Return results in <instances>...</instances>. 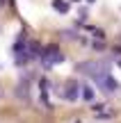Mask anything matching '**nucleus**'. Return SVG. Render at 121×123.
I'll return each mask as SVG.
<instances>
[{
	"mask_svg": "<svg viewBox=\"0 0 121 123\" xmlns=\"http://www.w3.org/2000/svg\"><path fill=\"white\" fill-rule=\"evenodd\" d=\"M41 64L48 68V66H55V64H59V62H64V55L57 50V46H50V48H46L44 53H41Z\"/></svg>",
	"mask_w": 121,
	"mask_h": 123,
	"instance_id": "obj_1",
	"label": "nucleus"
},
{
	"mask_svg": "<svg viewBox=\"0 0 121 123\" xmlns=\"http://www.w3.org/2000/svg\"><path fill=\"white\" fill-rule=\"evenodd\" d=\"M64 98H66L69 103H76L78 98H80V82H76V80H71V82L64 87Z\"/></svg>",
	"mask_w": 121,
	"mask_h": 123,
	"instance_id": "obj_2",
	"label": "nucleus"
},
{
	"mask_svg": "<svg viewBox=\"0 0 121 123\" xmlns=\"http://www.w3.org/2000/svg\"><path fill=\"white\" fill-rule=\"evenodd\" d=\"M96 84H98L101 89H105V91H114V89H117V82H114L112 80V75L110 73H103V75H96Z\"/></svg>",
	"mask_w": 121,
	"mask_h": 123,
	"instance_id": "obj_3",
	"label": "nucleus"
},
{
	"mask_svg": "<svg viewBox=\"0 0 121 123\" xmlns=\"http://www.w3.org/2000/svg\"><path fill=\"white\" fill-rule=\"evenodd\" d=\"M80 96H82V100H85V103H94V100H96L94 89H91L87 82H80Z\"/></svg>",
	"mask_w": 121,
	"mask_h": 123,
	"instance_id": "obj_4",
	"label": "nucleus"
},
{
	"mask_svg": "<svg viewBox=\"0 0 121 123\" xmlns=\"http://www.w3.org/2000/svg\"><path fill=\"white\" fill-rule=\"evenodd\" d=\"M53 7L57 9V12H62V14L69 12V2H66V0H53Z\"/></svg>",
	"mask_w": 121,
	"mask_h": 123,
	"instance_id": "obj_5",
	"label": "nucleus"
}]
</instances>
